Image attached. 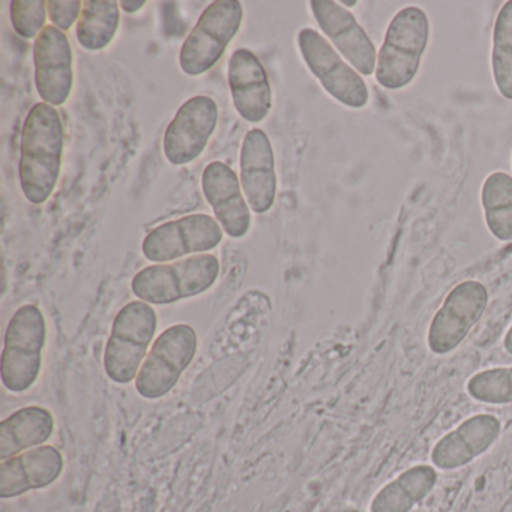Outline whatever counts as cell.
Listing matches in <instances>:
<instances>
[{"label":"cell","instance_id":"cell-4","mask_svg":"<svg viewBox=\"0 0 512 512\" xmlns=\"http://www.w3.org/2000/svg\"><path fill=\"white\" fill-rule=\"evenodd\" d=\"M158 329V316L148 302L131 301L119 310L104 350V370L118 385L136 380Z\"/></svg>","mask_w":512,"mask_h":512},{"label":"cell","instance_id":"cell-17","mask_svg":"<svg viewBox=\"0 0 512 512\" xmlns=\"http://www.w3.org/2000/svg\"><path fill=\"white\" fill-rule=\"evenodd\" d=\"M227 79L236 113L248 124L265 121L272 110V89L260 59L251 50H235Z\"/></svg>","mask_w":512,"mask_h":512},{"label":"cell","instance_id":"cell-12","mask_svg":"<svg viewBox=\"0 0 512 512\" xmlns=\"http://www.w3.org/2000/svg\"><path fill=\"white\" fill-rule=\"evenodd\" d=\"M310 10L326 40L361 76L376 74V47L349 10L334 0H311Z\"/></svg>","mask_w":512,"mask_h":512},{"label":"cell","instance_id":"cell-9","mask_svg":"<svg viewBox=\"0 0 512 512\" xmlns=\"http://www.w3.org/2000/svg\"><path fill=\"white\" fill-rule=\"evenodd\" d=\"M224 230L215 217L193 214L155 227L142 242L146 260L170 263L185 257L208 254L223 242Z\"/></svg>","mask_w":512,"mask_h":512},{"label":"cell","instance_id":"cell-7","mask_svg":"<svg viewBox=\"0 0 512 512\" xmlns=\"http://www.w3.org/2000/svg\"><path fill=\"white\" fill-rule=\"evenodd\" d=\"M197 347L196 329L187 323H178L161 332L134 380L137 394L149 401L170 394L196 358Z\"/></svg>","mask_w":512,"mask_h":512},{"label":"cell","instance_id":"cell-18","mask_svg":"<svg viewBox=\"0 0 512 512\" xmlns=\"http://www.w3.org/2000/svg\"><path fill=\"white\" fill-rule=\"evenodd\" d=\"M64 470V457L55 446L29 449L0 464V496L17 497L52 485Z\"/></svg>","mask_w":512,"mask_h":512},{"label":"cell","instance_id":"cell-25","mask_svg":"<svg viewBox=\"0 0 512 512\" xmlns=\"http://www.w3.org/2000/svg\"><path fill=\"white\" fill-rule=\"evenodd\" d=\"M47 2L44 0H14L11 2V23L14 31L25 40L40 37L47 28Z\"/></svg>","mask_w":512,"mask_h":512},{"label":"cell","instance_id":"cell-13","mask_svg":"<svg viewBox=\"0 0 512 512\" xmlns=\"http://www.w3.org/2000/svg\"><path fill=\"white\" fill-rule=\"evenodd\" d=\"M35 86L43 103L67 104L74 88V55L65 32L47 26L34 44Z\"/></svg>","mask_w":512,"mask_h":512},{"label":"cell","instance_id":"cell-21","mask_svg":"<svg viewBox=\"0 0 512 512\" xmlns=\"http://www.w3.org/2000/svg\"><path fill=\"white\" fill-rule=\"evenodd\" d=\"M121 26V4L116 0L83 2L77 23V41L88 52H101L115 40Z\"/></svg>","mask_w":512,"mask_h":512},{"label":"cell","instance_id":"cell-24","mask_svg":"<svg viewBox=\"0 0 512 512\" xmlns=\"http://www.w3.org/2000/svg\"><path fill=\"white\" fill-rule=\"evenodd\" d=\"M466 389L467 394L479 403L512 404V367L479 371L467 380Z\"/></svg>","mask_w":512,"mask_h":512},{"label":"cell","instance_id":"cell-10","mask_svg":"<svg viewBox=\"0 0 512 512\" xmlns=\"http://www.w3.org/2000/svg\"><path fill=\"white\" fill-rule=\"evenodd\" d=\"M488 290L481 281L466 280L452 287L428 328V349L434 355H448L466 340L473 326L487 310Z\"/></svg>","mask_w":512,"mask_h":512},{"label":"cell","instance_id":"cell-20","mask_svg":"<svg viewBox=\"0 0 512 512\" xmlns=\"http://www.w3.org/2000/svg\"><path fill=\"white\" fill-rule=\"evenodd\" d=\"M437 470L416 464L380 488L370 503V512H410L436 487Z\"/></svg>","mask_w":512,"mask_h":512},{"label":"cell","instance_id":"cell-26","mask_svg":"<svg viewBox=\"0 0 512 512\" xmlns=\"http://www.w3.org/2000/svg\"><path fill=\"white\" fill-rule=\"evenodd\" d=\"M82 10L83 2H79V0H49L47 2L50 22L62 32L70 31L76 23H79Z\"/></svg>","mask_w":512,"mask_h":512},{"label":"cell","instance_id":"cell-29","mask_svg":"<svg viewBox=\"0 0 512 512\" xmlns=\"http://www.w3.org/2000/svg\"><path fill=\"white\" fill-rule=\"evenodd\" d=\"M338 4L341 5V7L346 8H355L358 7V0H343V2H338Z\"/></svg>","mask_w":512,"mask_h":512},{"label":"cell","instance_id":"cell-23","mask_svg":"<svg viewBox=\"0 0 512 512\" xmlns=\"http://www.w3.org/2000/svg\"><path fill=\"white\" fill-rule=\"evenodd\" d=\"M491 73L499 94L512 101V0L500 8L494 23Z\"/></svg>","mask_w":512,"mask_h":512},{"label":"cell","instance_id":"cell-15","mask_svg":"<svg viewBox=\"0 0 512 512\" xmlns=\"http://www.w3.org/2000/svg\"><path fill=\"white\" fill-rule=\"evenodd\" d=\"M202 190L224 233L232 239L245 238L253 217L235 170L223 161H212L203 170Z\"/></svg>","mask_w":512,"mask_h":512},{"label":"cell","instance_id":"cell-22","mask_svg":"<svg viewBox=\"0 0 512 512\" xmlns=\"http://www.w3.org/2000/svg\"><path fill=\"white\" fill-rule=\"evenodd\" d=\"M484 220L491 235L500 242L512 241V176L493 172L481 188Z\"/></svg>","mask_w":512,"mask_h":512},{"label":"cell","instance_id":"cell-11","mask_svg":"<svg viewBox=\"0 0 512 512\" xmlns=\"http://www.w3.org/2000/svg\"><path fill=\"white\" fill-rule=\"evenodd\" d=\"M220 110L217 101L197 95L185 101L163 137V152L172 166L194 163L208 148L218 127Z\"/></svg>","mask_w":512,"mask_h":512},{"label":"cell","instance_id":"cell-19","mask_svg":"<svg viewBox=\"0 0 512 512\" xmlns=\"http://www.w3.org/2000/svg\"><path fill=\"white\" fill-rule=\"evenodd\" d=\"M55 433V416L43 406L16 410L0 424V460L43 446Z\"/></svg>","mask_w":512,"mask_h":512},{"label":"cell","instance_id":"cell-3","mask_svg":"<svg viewBox=\"0 0 512 512\" xmlns=\"http://www.w3.org/2000/svg\"><path fill=\"white\" fill-rule=\"evenodd\" d=\"M218 277L220 262L217 257L199 254L143 268L134 275L131 290L140 301L151 305H170L208 292Z\"/></svg>","mask_w":512,"mask_h":512},{"label":"cell","instance_id":"cell-8","mask_svg":"<svg viewBox=\"0 0 512 512\" xmlns=\"http://www.w3.org/2000/svg\"><path fill=\"white\" fill-rule=\"evenodd\" d=\"M298 49L308 70L329 97L353 110L368 106L370 89L367 83L320 32L313 28L301 29Z\"/></svg>","mask_w":512,"mask_h":512},{"label":"cell","instance_id":"cell-1","mask_svg":"<svg viewBox=\"0 0 512 512\" xmlns=\"http://www.w3.org/2000/svg\"><path fill=\"white\" fill-rule=\"evenodd\" d=\"M64 148V122L58 110L50 104H35L23 124L19 161L20 188L32 205H43L55 193Z\"/></svg>","mask_w":512,"mask_h":512},{"label":"cell","instance_id":"cell-28","mask_svg":"<svg viewBox=\"0 0 512 512\" xmlns=\"http://www.w3.org/2000/svg\"><path fill=\"white\" fill-rule=\"evenodd\" d=\"M503 349L512 355V325L509 326L508 331H506L505 337H503Z\"/></svg>","mask_w":512,"mask_h":512},{"label":"cell","instance_id":"cell-16","mask_svg":"<svg viewBox=\"0 0 512 512\" xmlns=\"http://www.w3.org/2000/svg\"><path fill=\"white\" fill-rule=\"evenodd\" d=\"M502 433V422L490 413L470 416L446 433L431 449V463L440 470H457L484 455Z\"/></svg>","mask_w":512,"mask_h":512},{"label":"cell","instance_id":"cell-6","mask_svg":"<svg viewBox=\"0 0 512 512\" xmlns=\"http://www.w3.org/2000/svg\"><path fill=\"white\" fill-rule=\"evenodd\" d=\"M244 5L238 0H215L205 8L179 53V67L190 77L209 73L223 59L241 31Z\"/></svg>","mask_w":512,"mask_h":512},{"label":"cell","instance_id":"cell-27","mask_svg":"<svg viewBox=\"0 0 512 512\" xmlns=\"http://www.w3.org/2000/svg\"><path fill=\"white\" fill-rule=\"evenodd\" d=\"M146 7L145 0H122L121 2V10L125 11L127 14L139 13L140 10Z\"/></svg>","mask_w":512,"mask_h":512},{"label":"cell","instance_id":"cell-14","mask_svg":"<svg viewBox=\"0 0 512 512\" xmlns=\"http://www.w3.org/2000/svg\"><path fill=\"white\" fill-rule=\"evenodd\" d=\"M241 185L254 214H268L277 200L278 178L274 149L268 134L253 128L245 134L239 154Z\"/></svg>","mask_w":512,"mask_h":512},{"label":"cell","instance_id":"cell-2","mask_svg":"<svg viewBox=\"0 0 512 512\" xmlns=\"http://www.w3.org/2000/svg\"><path fill=\"white\" fill-rule=\"evenodd\" d=\"M430 43V19L422 8L404 7L392 17L377 55L376 80L386 91H401L418 76Z\"/></svg>","mask_w":512,"mask_h":512},{"label":"cell","instance_id":"cell-5","mask_svg":"<svg viewBox=\"0 0 512 512\" xmlns=\"http://www.w3.org/2000/svg\"><path fill=\"white\" fill-rule=\"evenodd\" d=\"M47 323L38 305L20 307L8 322L2 349V383L14 394L34 388L43 368Z\"/></svg>","mask_w":512,"mask_h":512}]
</instances>
